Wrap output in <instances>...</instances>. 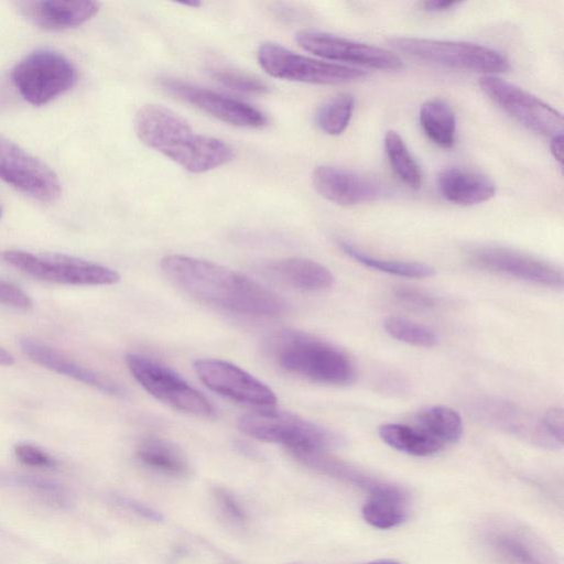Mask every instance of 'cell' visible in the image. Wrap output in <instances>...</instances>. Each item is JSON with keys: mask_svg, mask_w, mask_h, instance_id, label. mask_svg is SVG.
<instances>
[{"mask_svg": "<svg viewBox=\"0 0 564 564\" xmlns=\"http://www.w3.org/2000/svg\"><path fill=\"white\" fill-rule=\"evenodd\" d=\"M159 84L170 95L223 122L243 128H262L268 123L264 113L241 100L174 78H161Z\"/></svg>", "mask_w": 564, "mask_h": 564, "instance_id": "9a60e30c", "label": "cell"}, {"mask_svg": "<svg viewBox=\"0 0 564 564\" xmlns=\"http://www.w3.org/2000/svg\"><path fill=\"white\" fill-rule=\"evenodd\" d=\"M257 58L267 74L291 82L335 85L367 76V72L359 67L314 59L272 42L259 46Z\"/></svg>", "mask_w": 564, "mask_h": 564, "instance_id": "ba28073f", "label": "cell"}, {"mask_svg": "<svg viewBox=\"0 0 564 564\" xmlns=\"http://www.w3.org/2000/svg\"><path fill=\"white\" fill-rule=\"evenodd\" d=\"M14 364V357L6 349L0 347V366H11Z\"/></svg>", "mask_w": 564, "mask_h": 564, "instance_id": "60d3db41", "label": "cell"}, {"mask_svg": "<svg viewBox=\"0 0 564 564\" xmlns=\"http://www.w3.org/2000/svg\"><path fill=\"white\" fill-rule=\"evenodd\" d=\"M395 299L413 310H430L435 305L431 294L411 286H399L393 292Z\"/></svg>", "mask_w": 564, "mask_h": 564, "instance_id": "836d02e7", "label": "cell"}, {"mask_svg": "<svg viewBox=\"0 0 564 564\" xmlns=\"http://www.w3.org/2000/svg\"><path fill=\"white\" fill-rule=\"evenodd\" d=\"M478 84L497 107L527 129L550 138L563 133L562 113L539 97L496 75H482Z\"/></svg>", "mask_w": 564, "mask_h": 564, "instance_id": "9c48e42d", "label": "cell"}, {"mask_svg": "<svg viewBox=\"0 0 564 564\" xmlns=\"http://www.w3.org/2000/svg\"><path fill=\"white\" fill-rule=\"evenodd\" d=\"M210 76L225 87L248 95H262L268 91L265 83L257 77L223 67L209 69Z\"/></svg>", "mask_w": 564, "mask_h": 564, "instance_id": "1f68e13d", "label": "cell"}, {"mask_svg": "<svg viewBox=\"0 0 564 564\" xmlns=\"http://www.w3.org/2000/svg\"><path fill=\"white\" fill-rule=\"evenodd\" d=\"M0 180L42 203H54L62 195L57 174L3 135H0Z\"/></svg>", "mask_w": 564, "mask_h": 564, "instance_id": "8fae6325", "label": "cell"}, {"mask_svg": "<svg viewBox=\"0 0 564 564\" xmlns=\"http://www.w3.org/2000/svg\"><path fill=\"white\" fill-rule=\"evenodd\" d=\"M551 152L555 160L561 164L563 162V133L551 138L550 143Z\"/></svg>", "mask_w": 564, "mask_h": 564, "instance_id": "ab89813d", "label": "cell"}, {"mask_svg": "<svg viewBox=\"0 0 564 564\" xmlns=\"http://www.w3.org/2000/svg\"><path fill=\"white\" fill-rule=\"evenodd\" d=\"M137 456L145 466L167 475L183 476L189 471L187 459L181 449L160 437L143 440L138 446Z\"/></svg>", "mask_w": 564, "mask_h": 564, "instance_id": "603a6c76", "label": "cell"}, {"mask_svg": "<svg viewBox=\"0 0 564 564\" xmlns=\"http://www.w3.org/2000/svg\"><path fill=\"white\" fill-rule=\"evenodd\" d=\"M0 261L39 280L70 285H108L119 274L105 265L62 253L33 254L23 250H2Z\"/></svg>", "mask_w": 564, "mask_h": 564, "instance_id": "52a82bcc", "label": "cell"}, {"mask_svg": "<svg viewBox=\"0 0 564 564\" xmlns=\"http://www.w3.org/2000/svg\"><path fill=\"white\" fill-rule=\"evenodd\" d=\"M416 427L442 445L459 441L464 425L460 415L453 409L442 405L429 406L415 416Z\"/></svg>", "mask_w": 564, "mask_h": 564, "instance_id": "484cf974", "label": "cell"}, {"mask_svg": "<svg viewBox=\"0 0 564 564\" xmlns=\"http://www.w3.org/2000/svg\"><path fill=\"white\" fill-rule=\"evenodd\" d=\"M541 424L546 434L558 445L563 444L564 416L561 408H552L545 411Z\"/></svg>", "mask_w": 564, "mask_h": 564, "instance_id": "8d00e7d4", "label": "cell"}, {"mask_svg": "<svg viewBox=\"0 0 564 564\" xmlns=\"http://www.w3.org/2000/svg\"><path fill=\"white\" fill-rule=\"evenodd\" d=\"M312 184L321 196L341 206L370 203L390 194L389 187L375 177L330 165L317 166Z\"/></svg>", "mask_w": 564, "mask_h": 564, "instance_id": "2e32d148", "label": "cell"}, {"mask_svg": "<svg viewBox=\"0 0 564 564\" xmlns=\"http://www.w3.org/2000/svg\"><path fill=\"white\" fill-rule=\"evenodd\" d=\"M338 245L355 261L384 273L414 279L427 278L435 273L434 268L425 263L377 258L344 240L338 241Z\"/></svg>", "mask_w": 564, "mask_h": 564, "instance_id": "4316f807", "label": "cell"}, {"mask_svg": "<svg viewBox=\"0 0 564 564\" xmlns=\"http://www.w3.org/2000/svg\"><path fill=\"white\" fill-rule=\"evenodd\" d=\"M111 500L119 507L127 509L133 512L134 514H138L139 517L147 519L149 521L162 522L164 520V517L162 516L161 512L135 499L120 495H113L111 497Z\"/></svg>", "mask_w": 564, "mask_h": 564, "instance_id": "d590c367", "label": "cell"}, {"mask_svg": "<svg viewBox=\"0 0 564 564\" xmlns=\"http://www.w3.org/2000/svg\"><path fill=\"white\" fill-rule=\"evenodd\" d=\"M440 195L447 202L471 206L495 196V183L486 175L458 167H448L436 176Z\"/></svg>", "mask_w": 564, "mask_h": 564, "instance_id": "d6986e66", "label": "cell"}, {"mask_svg": "<svg viewBox=\"0 0 564 564\" xmlns=\"http://www.w3.org/2000/svg\"><path fill=\"white\" fill-rule=\"evenodd\" d=\"M2 213H3V209H2V206H1V204H0V218H1V216H2Z\"/></svg>", "mask_w": 564, "mask_h": 564, "instance_id": "ee69618b", "label": "cell"}, {"mask_svg": "<svg viewBox=\"0 0 564 564\" xmlns=\"http://www.w3.org/2000/svg\"><path fill=\"white\" fill-rule=\"evenodd\" d=\"M19 345L22 351L35 364L59 375L67 376L76 381L91 386L106 393L121 395L122 388L111 379L86 368L63 352L50 347L34 338L21 337Z\"/></svg>", "mask_w": 564, "mask_h": 564, "instance_id": "ac0fdd59", "label": "cell"}, {"mask_svg": "<svg viewBox=\"0 0 564 564\" xmlns=\"http://www.w3.org/2000/svg\"><path fill=\"white\" fill-rule=\"evenodd\" d=\"M265 348L271 360L288 373L330 386H346L355 380L349 356L312 335L282 330L269 338Z\"/></svg>", "mask_w": 564, "mask_h": 564, "instance_id": "3957f363", "label": "cell"}, {"mask_svg": "<svg viewBox=\"0 0 564 564\" xmlns=\"http://www.w3.org/2000/svg\"><path fill=\"white\" fill-rule=\"evenodd\" d=\"M355 109V98L348 93L337 94L316 111V126L324 133L339 135L348 127Z\"/></svg>", "mask_w": 564, "mask_h": 564, "instance_id": "f1b7e54d", "label": "cell"}, {"mask_svg": "<svg viewBox=\"0 0 564 564\" xmlns=\"http://www.w3.org/2000/svg\"><path fill=\"white\" fill-rule=\"evenodd\" d=\"M459 4L458 1L429 0L422 2V8L427 12H445Z\"/></svg>", "mask_w": 564, "mask_h": 564, "instance_id": "f35d334b", "label": "cell"}, {"mask_svg": "<svg viewBox=\"0 0 564 564\" xmlns=\"http://www.w3.org/2000/svg\"><path fill=\"white\" fill-rule=\"evenodd\" d=\"M364 564H402L398 561H393V560H378V561H371V562H368V563H364Z\"/></svg>", "mask_w": 564, "mask_h": 564, "instance_id": "b9f144b4", "label": "cell"}, {"mask_svg": "<svg viewBox=\"0 0 564 564\" xmlns=\"http://www.w3.org/2000/svg\"><path fill=\"white\" fill-rule=\"evenodd\" d=\"M273 280L303 291H323L334 284L333 273L321 263L304 258H286L264 265Z\"/></svg>", "mask_w": 564, "mask_h": 564, "instance_id": "44dd1931", "label": "cell"}, {"mask_svg": "<svg viewBox=\"0 0 564 564\" xmlns=\"http://www.w3.org/2000/svg\"><path fill=\"white\" fill-rule=\"evenodd\" d=\"M17 458L24 465L40 468H54L57 463L42 448L29 443H19L14 446Z\"/></svg>", "mask_w": 564, "mask_h": 564, "instance_id": "d6a6232c", "label": "cell"}, {"mask_svg": "<svg viewBox=\"0 0 564 564\" xmlns=\"http://www.w3.org/2000/svg\"><path fill=\"white\" fill-rule=\"evenodd\" d=\"M0 303L21 311L33 307L31 297L17 284L0 280Z\"/></svg>", "mask_w": 564, "mask_h": 564, "instance_id": "e575fe53", "label": "cell"}, {"mask_svg": "<svg viewBox=\"0 0 564 564\" xmlns=\"http://www.w3.org/2000/svg\"><path fill=\"white\" fill-rule=\"evenodd\" d=\"M138 138L192 173H204L232 160L223 140L196 133L177 113L160 105L142 106L134 119Z\"/></svg>", "mask_w": 564, "mask_h": 564, "instance_id": "7a4b0ae2", "label": "cell"}, {"mask_svg": "<svg viewBox=\"0 0 564 564\" xmlns=\"http://www.w3.org/2000/svg\"><path fill=\"white\" fill-rule=\"evenodd\" d=\"M194 368L198 378L223 397L263 409L276 404V397L269 387L236 365L204 358L196 360Z\"/></svg>", "mask_w": 564, "mask_h": 564, "instance_id": "5bb4252c", "label": "cell"}, {"mask_svg": "<svg viewBox=\"0 0 564 564\" xmlns=\"http://www.w3.org/2000/svg\"><path fill=\"white\" fill-rule=\"evenodd\" d=\"M0 482L25 487L54 505L63 507L69 503V497L65 488L47 479L28 475H0Z\"/></svg>", "mask_w": 564, "mask_h": 564, "instance_id": "4dcf8cb0", "label": "cell"}, {"mask_svg": "<svg viewBox=\"0 0 564 564\" xmlns=\"http://www.w3.org/2000/svg\"><path fill=\"white\" fill-rule=\"evenodd\" d=\"M77 69L64 54L39 48L20 59L11 72V80L20 96L33 106H43L72 89Z\"/></svg>", "mask_w": 564, "mask_h": 564, "instance_id": "8992f818", "label": "cell"}, {"mask_svg": "<svg viewBox=\"0 0 564 564\" xmlns=\"http://www.w3.org/2000/svg\"><path fill=\"white\" fill-rule=\"evenodd\" d=\"M17 8L29 22L46 31L77 28L97 14V1H19Z\"/></svg>", "mask_w": 564, "mask_h": 564, "instance_id": "e0dca14e", "label": "cell"}, {"mask_svg": "<svg viewBox=\"0 0 564 564\" xmlns=\"http://www.w3.org/2000/svg\"><path fill=\"white\" fill-rule=\"evenodd\" d=\"M297 44L325 59L382 70H399L401 57L387 48L318 31H301ZM349 65V66H350Z\"/></svg>", "mask_w": 564, "mask_h": 564, "instance_id": "4fadbf2b", "label": "cell"}, {"mask_svg": "<svg viewBox=\"0 0 564 564\" xmlns=\"http://www.w3.org/2000/svg\"><path fill=\"white\" fill-rule=\"evenodd\" d=\"M425 135L436 145L451 149L456 137V118L452 107L442 99L425 101L419 112Z\"/></svg>", "mask_w": 564, "mask_h": 564, "instance_id": "7402d4cb", "label": "cell"}, {"mask_svg": "<svg viewBox=\"0 0 564 564\" xmlns=\"http://www.w3.org/2000/svg\"><path fill=\"white\" fill-rule=\"evenodd\" d=\"M378 432L387 445L413 456H430L444 446L416 426L387 423L381 425Z\"/></svg>", "mask_w": 564, "mask_h": 564, "instance_id": "d4e9b609", "label": "cell"}, {"mask_svg": "<svg viewBox=\"0 0 564 564\" xmlns=\"http://www.w3.org/2000/svg\"><path fill=\"white\" fill-rule=\"evenodd\" d=\"M166 278L198 302L230 313L271 317L286 310L285 301L247 276L220 264L169 254L161 261Z\"/></svg>", "mask_w": 564, "mask_h": 564, "instance_id": "6da1fadb", "label": "cell"}, {"mask_svg": "<svg viewBox=\"0 0 564 564\" xmlns=\"http://www.w3.org/2000/svg\"><path fill=\"white\" fill-rule=\"evenodd\" d=\"M126 364L133 378L155 399L185 413L213 415L208 400L167 367L137 354H128Z\"/></svg>", "mask_w": 564, "mask_h": 564, "instance_id": "30bf717a", "label": "cell"}, {"mask_svg": "<svg viewBox=\"0 0 564 564\" xmlns=\"http://www.w3.org/2000/svg\"><path fill=\"white\" fill-rule=\"evenodd\" d=\"M409 506V497L401 487L380 480L369 491L361 513L371 527L388 530L406 521Z\"/></svg>", "mask_w": 564, "mask_h": 564, "instance_id": "ffe728a7", "label": "cell"}, {"mask_svg": "<svg viewBox=\"0 0 564 564\" xmlns=\"http://www.w3.org/2000/svg\"><path fill=\"white\" fill-rule=\"evenodd\" d=\"M384 151L394 174L409 187L417 189L422 184V172L402 137L389 130L383 139Z\"/></svg>", "mask_w": 564, "mask_h": 564, "instance_id": "83f0119b", "label": "cell"}, {"mask_svg": "<svg viewBox=\"0 0 564 564\" xmlns=\"http://www.w3.org/2000/svg\"><path fill=\"white\" fill-rule=\"evenodd\" d=\"M238 426L241 432L256 440L285 446L288 452H327L346 444L345 437L333 430L271 408L243 414Z\"/></svg>", "mask_w": 564, "mask_h": 564, "instance_id": "277c9868", "label": "cell"}, {"mask_svg": "<svg viewBox=\"0 0 564 564\" xmlns=\"http://www.w3.org/2000/svg\"><path fill=\"white\" fill-rule=\"evenodd\" d=\"M383 328L394 339L412 346L429 348L438 340L436 333L430 327L400 316L387 317Z\"/></svg>", "mask_w": 564, "mask_h": 564, "instance_id": "f546056e", "label": "cell"}, {"mask_svg": "<svg viewBox=\"0 0 564 564\" xmlns=\"http://www.w3.org/2000/svg\"><path fill=\"white\" fill-rule=\"evenodd\" d=\"M488 538L502 555L518 564H551L542 546L517 530L498 528Z\"/></svg>", "mask_w": 564, "mask_h": 564, "instance_id": "cb8c5ba5", "label": "cell"}, {"mask_svg": "<svg viewBox=\"0 0 564 564\" xmlns=\"http://www.w3.org/2000/svg\"><path fill=\"white\" fill-rule=\"evenodd\" d=\"M182 6H187L191 8H198L200 6L199 1H189V2H182Z\"/></svg>", "mask_w": 564, "mask_h": 564, "instance_id": "7bdbcfd3", "label": "cell"}, {"mask_svg": "<svg viewBox=\"0 0 564 564\" xmlns=\"http://www.w3.org/2000/svg\"><path fill=\"white\" fill-rule=\"evenodd\" d=\"M468 261L482 270L511 276L545 288L561 289L563 271L534 256L498 246H478L468 250Z\"/></svg>", "mask_w": 564, "mask_h": 564, "instance_id": "7c38bea8", "label": "cell"}, {"mask_svg": "<svg viewBox=\"0 0 564 564\" xmlns=\"http://www.w3.org/2000/svg\"><path fill=\"white\" fill-rule=\"evenodd\" d=\"M221 511H224L232 521L241 523L246 520V513L236 498L226 489L217 487L213 491Z\"/></svg>", "mask_w": 564, "mask_h": 564, "instance_id": "74e56055", "label": "cell"}, {"mask_svg": "<svg viewBox=\"0 0 564 564\" xmlns=\"http://www.w3.org/2000/svg\"><path fill=\"white\" fill-rule=\"evenodd\" d=\"M389 45L409 57L455 69L495 75L509 69V59L499 51L471 42L400 36Z\"/></svg>", "mask_w": 564, "mask_h": 564, "instance_id": "5b68a950", "label": "cell"}]
</instances>
